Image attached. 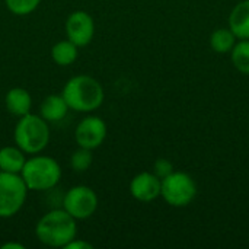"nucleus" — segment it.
I'll return each mask as SVG.
<instances>
[{
  "mask_svg": "<svg viewBox=\"0 0 249 249\" xmlns=\"http://www.w3.org/2000/svg\"><path fill=\"white\" fill-rule=\"evenodd\" d=\"M61 95L71 111L82 114L95 112L105 101L104 86L89 74H76L70 77L63 86Z\"/></svg>",
  "mask_w": 249,
  "mask_h": 249,
  "instance_id": "1",
  "label": "nucleus"
},
{
  "mask_svg": "<svg viewBox=\"0 0 249 249\" xmlns=\"http://www.w3.org/2000/svg\"><path fill=\"white\" fill-rule=\"evenodd\" d=\"M36 239L50 248H66L77 236V220L63 207L47 212L35 226Z\"/></svg>",
  "mask_w": 249,
  "mask_h": 249,
  "instance_id": "2",
  "label": "nucleus"
},
{
  "mask_svg": "<svg viewBox=\"0 0 249 249\" xmlns=\"http://www.w3.org/2000/svg\"><path fill=\"white\" fill-rule=\"evenodd\" d=\"M51 139L50 124L39 114H26L18 118L13 130V142L28 156L42 153Z\"/></svg>",
  "mask_w": 249,
  "mask_h": 249,
  "instance_id": "3",
  "label": "nucleus"
},
{
  "mask_svg": "<svg viewBox=\"0 0 249 249\" xmlns=\"http://www.w3.org/2000/svg\"><path fill=\"white\" fill-rule=\"evenodd\" d=\"M61 175L63 171L58 160L42 153L31 155L20 171V177L29 191L53 190L60 182Z\"/></svg>",
  "mask_w": 249,
  "mask_h": 249,
  "instance_id": "4",
  "label": "nucleus"
},
{
  "mask_svg": "<svg viewBox=\"0 0 249 249\" xmlns=\"http://www.w3.org/2000/svg\"><path fill=\"white\" fill-rule=\"evenodd\" d=\"M28 193L20 174L0 171V219H10L18 214L26 203Z\"/></svg>",
  "mask_w": 249,
  "mask_h": 249,
  "instance_id": "5",
  "label": "nucleus"
},
{
  "mask_svg": "<svg viewBox=\"0 0 249 249\" xmlns=\"http://www.w3.org/2000/svg\"><path fill=\"white\" fill-rule=\"evenodd\" d=\"M197 196V184L187 172L174 171L160 179V197L172 207H187Z\"/></svg>",
  "mask_w": 249,
  "mask_h": 249,
  "instance_id": "6",
  "label": "nucleus"
},
{
  "mask_svg": "<svg viewBox=\"0 0 249 249\" xmlns=\"http://www.w3.org/2000/svg\"><path fill=\"white\" fill-rule=\"evenodd\" d=\"M98 206V196L93 188L88 185H74L69 188L63 197V209L77 222L92 217Z\"/></svg>",
  "mask_w": 249,
  "mask_h": 249,
  "instance_id": "7",
  "label": "nucleus"
},
{
  "mask_svg": "<svg viewBox=\"0 0 249 249\" xmlns=\"http://www.w3.org/2000/svg\"><path fill=\"white\" fill-rule=\"evenodd\" d=\"M107 134V123L101 117L89 114L77 123L74 128V142L79 147L96 150L104 144Z\"/></svg>",
  "mask_w": 249,
  "mask_h": 249,
  "instance_id": "8",
  "label": "nucleus"
},
{
  "mask_svg": "<svg viewBox=\"0 0 249 249\" xmlns=\"http://www.w3.org/2000/svg\"><path fill=\"white\" fill-rule=\"evenodd\" d=\"M66 38L74 42L79 48L86 47L95 36V20L85 10L71 12L64 23Z\"/></svg>",
  "mask_w": 249,
  "mask_h": 249,
  "instance_id": "9",
  "label": "nucleus"
},
{
  "mask_svg": "<svg viewBox=\"0 0 249 249\" xmlns=\"http://www.w3.org/2000/svg\"><path fill=\"white\" fill-rule=\"evenodd\" d=\"M128 191L140 203H152L160 197V178L153 172H140L130 181Z\"/></svg>",
  "mask_w": 249,
  "mask_h": 249,
  "instance_id": "10",
  "label": "nucleus"
},
{
  "mask_svg": "<svg viewBox=\"0 0 249 249\" xmlns=\"http://www.w3.org/2000/svg\"><path fill=\"white\" fill-rule=\"evenodd\" d=\"M69 111H70V108H69V105H67V102L61 93L60 95L58 93L47 95L39 105V115L48 124L63 121Z\"/></svg>",
  "mask_w": 249,
  "mask_h": 249,
  "instance_id": "11",
  "label": "nucleus"
},
{
  "mask_svg": "<svg viewBox=\"0 0 249 249\" xmlns=\"http://www.w3.org/2000/svg\"><path fill=\"white\" fill-rule=\"evenodd\" d=\"M4 107L9 114L16 118H20L31 112L32 109V96L23 88H12L7 90L4 96Z\"/></svg>",
  "mask_w": 249,
  "mask_h": 249,
  "instance_id": "12",
  "label": "nucleus"
},
{
  "mask_svg": "<svg viewBox=\"0 0 249 249\" xmlns=\"http://www.w3.org/2000/svg\"><path fill=\"white\" fill-rule=\"evenodd\" d=\"M229 28L238 39H249V0L233 6L229 15Z\"/></svg>",
  "mask_w": 249,
  "mask_h": 249,
  "instance_id": "13",
  "label": "nucleus"
},
{
  "mask_svg": "<svg viewBox=\"0 0 249 249\" xmlns=\"http://www.w3.org/2000/svg\"><path fill=\"white\" fill-rule=\"evenodd\" d=\"M26 156L28 155L16 144L0 147V171L9 174H20L28 159Z\"/></svg>",
  "mask_w": 249,
  "mask_h": 249,
  "instance_id": "14",
  "label": "nucleus"
},
{
  "mask_svg": "<svg viewBox=\"0 0 249 249\" xmlns=\"http://www.w3.org/2000/svg\"><path fill=\"white\" fill-rule=\"evenodd\" d=\"M79 57V47L70 39H61L55 42L51 48V58L57 66L69 67Z\"/></svg>",
  "mask_w": 249,
  "mask_h": 249,
  "instance_id": "15",
  "label": "nucleus"
},
{
  "mask_svg": "<svg viewBox=\"0 0 249 249\" xmlns=\"http://www.w3.org/2000/svg\"><path fill=\"white\" fill-rule=\"evenodd\" d=\"M236 42H238V38L231 31V28H219L213 31L210 35V47L217 54L231 53Z\"/></svg>",
  "mask_w": 249,
  "mask_h": 249,
  "instance_id": "16",
  "label": "nucleus"
},
{
  "mask_svg": "<svg viewBox=\"0 0 249 249\" xmlns=\"http://www.w3.org/2000/svg\"><path fill=\"white\" fill-rule=\"evenodd\" d=\"M231 58L235 69L249 76V39H239L231 51Z\"/></svg>",
  "mask_w": 249,
  "mask_h": 249,
  "instance_id": "17",
  "label": "nucleus"
},
{
  "mask_svg": "<svg viewBox=\"0 0 249 249\" xmlns=\"http://www.w3.org/2000/svg\"><path fill=\"white\" fill-rule=\"evenodd\" d=\"M93 163V150L79 147L70 156V166L74 172H86Z\"/></svg>",
  "mask_w": 249,
  "mask_h": 249,
  "instance_id": "18",
  "label": "nucleus"
},
{
  "mask_svg": "<svg viewBox=\"0 0 249 249\" xmlns=\"http://www.w3.org/2000/svg\"><path fill=\"white\" fill-rule=\"evenodd\" d=\"M41 0H4L7 10L16 16H26L35 12Z\"/></svg>",
  "mask_w": 249,
  "mask_h": 249,
  "instance_id": "19",
  "label": "nucleus"
},
{
  "mask_svg": "<svg viewBox=\"0 0 249 249\" xmlns=\"http://www.w3.org/2000/svg\"><path fill=\"white\" fill-rule=\"evenodd\" d=\"M172 172H174V165H172V162H169L165 158H160L153 163V174L160 179L168 177Z\"/></svg>",
  "mask_w": 249,
  "mask_h": 249,
  "instance_id": "20",
  "label": "nucleus"
},
{
  "mask_svg": "<svg viewBox=\"0 0 249 249\" xmlns=\"http://www.w3.org/2000/svg\"><path fill=\"white\" fill-rule=\"evenodd\" d=\"M64 249H93V245H92L90 242H88V241L80 239V238L76 236L73 241H70V242L67 244V247Z\"/></svg>",
  "mask_w": 249,
  "mask_h": 249,
  "instance_id": "21",
  "label": "nucleus"
},
{
  "mask_svg": "<svg viewBox=\"0 0 249 249\" xmlns=\"http://www.w3.org/2000/svg\"><path fill=\"white\" fill-rule=\"evenodd\" d=\"M1 249H25V245L20 244V242H12V241H7L4 244L0 245Z\"/></svg>",
  "mask_w": 249,
  "mask_h": 249,
  "instance_id": "22",
  "label": "nucleus"
}]
</instances>
